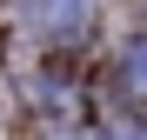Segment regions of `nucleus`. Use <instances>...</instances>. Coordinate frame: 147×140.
Returning a JSON list of instances; mask_svg holds the SVG:
<instances>
[{
	"label": "nucleus",
	"instance_id": "nucleus-2",
	"mask_svg": "<svg viewBox=\"0 0 147 140\" xmlns=\"http://www.w3.org/2000/svg\"><path fill=\"white\" fill-rule=\"evenodd\" d=\"M120 80H127V93H140V100H147V40H134V47H127Z\"/></svg>",
	"mask_w": 147,
	"mask_h": 140
},
{
	"label": "nucleus",
	"instance_id": "nucleus-1",
	"mask_svg": "<svg viewBox=\"0 0 147 140\" xmlns=\"http://www.w3.org/2000/svg\"><path fill=\"white\" fill-rule=\"evenodd\" d=\"M27 20H34L47 40H74V33H87L94 0H27Z\"/></svg>",
	"mask_w": 147,
	"mask_h": 140
}]
</instances>
